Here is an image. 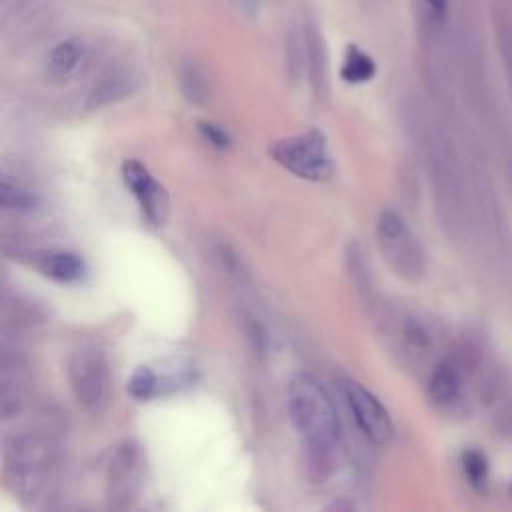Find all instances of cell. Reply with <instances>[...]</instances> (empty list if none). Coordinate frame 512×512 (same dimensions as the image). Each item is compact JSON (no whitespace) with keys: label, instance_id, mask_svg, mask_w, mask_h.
Segmentation results:
<instances>
[{"label":"cell","instance_id":"1","mask_svg":"<svg viewBox=\"0 0 512 512\" xmlns=\"http://www.w3.org/2000/svg\"><path fill=\"white\" fill-rule=\"evenodd\" d=\"M288 414L312 464H328L340 446L342 428L332 398L310 374H296L290 380Z\"/></svg>","mask_w":512,"mask_h":512},{"label":"cell","instance_id":"2","mask_svg":"<svg viewBox=\"0 0 512 512\" xmlns=\"http://www.w3.org/2000/svg\"><path fill=\"white\" fill-rule=\"evenodd\" d=\"M68 380L74 400L88 412H100L108 404L110 372L104 352L96 344H80L68 360Z\"/></svg>","mask_w":512,"mask_h":512},{"label":"cell","instance_id":"3","mask_svg":"<svg viewBox=\"0 0 512 512\" xmlns=\"http://www.w3.org/2000/svg\"><path fill=\"white\" fill-rule=\"evenodd\" d=\"M270 156L288 172L304 180H326L334 172L328 144L322 132L308 130L304 134L276 140L270 146Z\"/></svg>","mask_w":512,"mask_h":512},{"label":"cell","instance_id":"4","mask_svg":"<svg viewBox=\"0 0 512 512\" xmlns=\"http://www.w3.org/2000/svg\"><path fill=\"white\" fill-rule=\"evenodd\" d=\"M6 470L20 494L36 496L46 484L50 448L36 436L14 438L6 450Z\"/></svg>","mask_w":512,"mask_h":512},{"label":"cell","instance_id":"5","mask_svg":"<svg viewBox=\"0 0 512 512\" xmlns=\"http://www.w3.org/2000/svg\"><path fill=\"white\" fill-rule=\"evenodd\" d=\"M376 236L382 254L396 274L414 278L422 272V250L406 226L404 218L394 210H382L376 222Z\"/></svg>","mask_w":512,"mask_h":512},{"label":"cell","instance_id":"6","mask_svg":"<svg viewBox=\"0 0 512 512\" xmlns=\"http://www.w3.org/2000/svg\"><path fill=\"white\" fill-rule=\"evenodd\" d=\"M342 392L358 428L376 444L388 442L392 436V420L382 402L354 380H346Z\"/></svg>","mask_w":512,"mask_h":512},{"label":"cell","instance_id":"7","mask_svg":"<svg viewBox=\"0 0 512 512\" xmlns=\"http://www.w3.org/2000/svg\"><path fill=\"white\" fill-rule=\"evenodd\" d=\"M122 178L126 188L136 196L140 202L142 214L152 226H162L168 218V194L166 190L152 178L146 166L138 160H124L122 164Z\"/></svg>","mask_w":512,"mask_h":512},{"label":"cell","instance_id":"8","mask_svg":"<svg viewBox=\"0 0 512 512\" xmlns=\"http://www.w3.org/2000/svg\"><path fill=\"white\" fill-rule=\"evenodd\" d=\"M142 468V456L134 442H124L114 450L108 466V500L114 508H122L134 496Z\"/></svg>","mask_w":512,"mask_h":512},{"label":"cell","instance_id":"9","mask_svg":"<svg viewBox=\"0 0 512 512\" xmlns=\"http://www.w3.org/2000/svg\"><path fill=\"white\" fill-rule=\"evenodd\" d=\"M34 266L48 278L56 280V282H76L84 276V262L80 256H76L74 252H66V250H44L40 254H36L34 258Z\"/></svg>","mask_w":512,"mask_h":512},{"label":"cell","instance_id":"10","mask_svg":"<svg viewBox=\"0 0 512 512\" xmlns=\"http://www.w3.org/2000/svg\"><path fill=\"white\" fill-rule=\"evenodd\" d=\"M376 74L374 58L356 44H348L340 66V76L348 84H364Z\"/></svg>","mask_w":512,"mask_h":512},{"label":"cell","instance_id":"11","mask_svg":"<svg viewBox=\"0 0 512 512\" xmlns=\"http://www.w3.org/2000/svg\"><path fill=\"white\" fill-rule=\"evenodd\" d=\"M134 88V80L126 74H112L108 78H104L98 86H94V90L90 92L88 100H86V108L94 110L100 108L104 104H110L114 100H120L124 96H128Z\"/></svg>","mask_w":512,"mask_h":512},{"label":"cell","instance_id":"12","mask_svg":"<svg viewBox=\"0 0 512 512\" xmlns=\"http://www.w3.org/2000/svg\"><path fill=\"white\" fill-rule=\"evenodd\" d=\"M82 54H84V44L78 38L62 40L50 50L48 68L56 76H66L78 66V62L82 60Z\"/></svg>","mask_w":512,"mask_h":512},{"label":"cell","instance_id":"13","mask_svg":"<svg viewBox=\"0 0 512 512\" xmlns=\"http://www.w3.org/2000/svg\"><path fill=\"white\" fill-rule=\"evenodd\" d=\"M460 376L452 364H440L430 376L428 394L438 404H448L458 396Z\"/></svg>","mask_w":512,"mask_h":512},{"label":"cell","instance_id":"14","mask_svg":"<svg viewBox=\"0 0 512 512\" xmlns=\"http://www.w3.org/2000/svg\"><path fill=\"white\" fill-rule=\"evenodd\" d=\"M126 392L134 400H148V398L160 394V376L150 366H140L130 376Z\"/></svg>","mask_w":512,"mask_h":512},{"label":"cell","instance_id":"15","mask_svg":"<svg viewBox=\"0 0 512 512\" xmlns=\"http://www.w3.org/2000/svg\"><path fill=\"white\" fill-rule=\"evenodd\" d=\"M0 204L6 210H30L36 204V200L24 188L4 178L0 184Z\"/></svg>","mask_w":512,"mask_h":512},{"label":"cell","instance_id":"16","mask_svg":"<svg viewBox=\"0 0 512 512\" xmlns=\"http://www.w3.org/2000/svg\"><path fill=\"white\" fill-rule=\"evenodd\" d=\"M462 466H464V472L470 478V482L480 484L486 478L488 462H486V458L478 450H466L462 454Z\"/></svg>","mask_w":512,"mask_h":512},{"label":"cell","instance_id":"17","mask_svg":"<svg viewBox=\"0 0 512 512\" xmlns=\"http://www.w3.org/2000/svg\"><path fill=\"white\" fill-rule=\"evenodd\" d=\"M182 90H184L186 98L192 100V102H200L204 98L206 88H204V82H202V78L198 76V72L194 68L184 72V76H182Z\"/></svg>","mask_w":512,"mask_h":512},{"label":"cell","instance_id":"18","mask_svg":"<svg viewBox=\"0 0 512 512\" xmlns=\"http://www.w3.org/2000/svg\"><path fill=\"white\" fill-rule=\"evenodd\" d=\"M198 130H200V134H202L212 146H216V148H226V146H230V136H228V132L222 130L220 126H216V124H212V122H200V124H198Z\"/></svg>","mask_w":512,"mask_h":512},{"label":"cell","instance_id":"19","mask_svg":"<svg viewBox=\"0 0 512 512\" xmlns=\"http://www.w3.org/2000/svg\"><path fill=\"white\" fill-rule=\"evenodd\" d=\"M428 16L432 20H442L446 14V0H422Z\"/></svg>","mask_w":512,"mask_h":512},{"label":"cell","instance_id":"20","mask_svg":"<svg viewBox=\"0 0 512 512\" xmlns=\"http://www.w3.org/2000/svg\"><path fill=\"white\" fill-rule=\"evenodd\" d=\"M510 494H512V488H510Z\"/></svg>","mask_w":512,"mask_h":512}]
</instances>
